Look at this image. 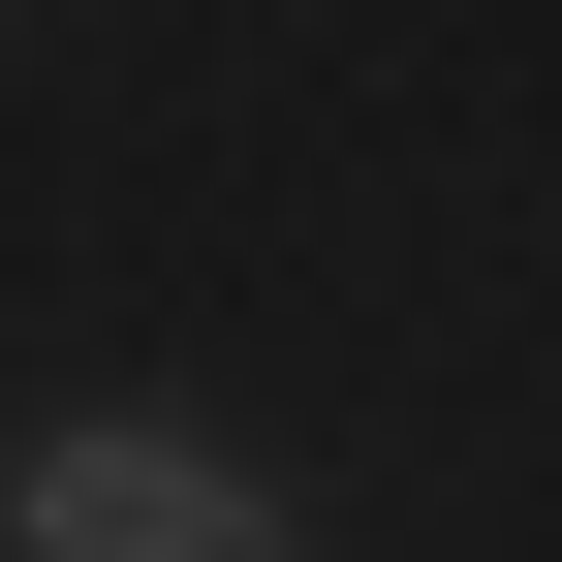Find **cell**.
Wrapping results in <instances>:
<instances>
[{
  "instance_id": "cell-1",
  "label": "cell",
  "mask_w": 562,
  "mask_h": 562,
  "mask_svg": "<svg viewBox=\"0 0 562 562\" xmlns=\"http://www.w3.org/2000/svg\"><path fill=\"white\" fill-rule=\"evenodd\" d=\"M0 562H313V501L220 469L188 406H32L0 438Z\"/></svg>"
}]
</instances>
